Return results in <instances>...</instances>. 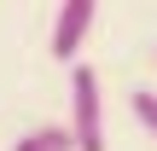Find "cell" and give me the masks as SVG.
<instances>
[{
  "mask_svg": "<svg viewBox=\"0 0 157 151\" xmlns=\"http://www.w3.org/2000/svg\"><path fill=\"white\" fill-rule=\"evenodd\" d=\"M70 140L76 151H105V87L93 64H70Z\"/></svg>",
  "mask_w": 157,
  "mask_h": 151,
  "instance_id": "6da1fadb",
  "label": "cell"
},
{
  "mask_svg": "<svg viewBox=\"0 0 157 151\" xmlns=\"http://www.w3.org/2000/svg\"><path fill=\"white\" fill-rule=\"evenodd\" d=\"M93 17H99L93 0H64L58 6V17H52V58L58 64H82V41H87Z\"/></svg>",
  "mask_w": 157,
  "mask_h": 151,
  "instance_id": "7a4b0ae2",
  "label": "cell"
},
{
  "mask_svg": "<svg viewBox=\"0 0 157 151\" xmlns=\"http://www.w3.org/2000/svg\"><path fill=\"white\" fill-rule=\"evenodd\" d=\"M12 151H76V140H70L64 122H41V128H29Z\"/></svg>",
  "mask_w": 157,
  "mask_h": 151,
  "instance_id": "3957f363",
  "label": "cell"
},
{
  "mask_svg": "<svg viewBox=\"0 0 157 151\" xmlns=\"http://www.w3.org/2000/svg\"><path fill=\"white\" fill-rule=\"evenodd\" d=\"M128 111H134V122H140V128L157 140V93H151V87H140V93L128 99Z\"/></svg>",
  "mask_w": 157,
  "mask_h": 151,
  "instance_id": "277c9868",
  "label": "cell"
}]
</instances>
